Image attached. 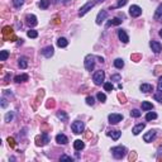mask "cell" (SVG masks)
<instances>
[{"label":"cell","instance_id":"cell-35","mask_svg":"<svg viewBox=\"0 0 162 162\" xmlns=\"http://www.w3.org/2000/svg\"><path fill=\"white\" fill-rule=\"evenodd\" d=\"M96 98H98L99 101L104 103L105 100H107V95H105V94H103V93H98V95H96Z\"/></svg>","mask_w":162,"mask_h":162},{"label":"cell","instance_id":"cell-49","mask_svg":"<svg viewBox=\"0 0 162 162\" xmlns=\"http://www.w3.org/2000/svg\"><path fill=\"white\" fill-rule=\"evenodd\" d=\"M160 22H161V23H162V15H161V17H160Z\"/></svg>","mask_w":162,"mask_h":162},{"label":"cell","instance_id":"cell-19","mask_svg":"<svg viewBox=\"0 0 162 162\" xmlns=\"http://www.w3.org/2000/svg\"><path fill=\"white\" fill-rule=\"evenodd\" d=\"M85 147V143L82 142L81 139H76L75 142H73V148L76 149V151H81V149H84Z\"/></svg>","mask_w":162,"mask_h":162},{"label":"cell","instance_id":"cell-31","mask_svg":"<svg viewBox=\"0 0 162 162\" xmlns=\"http://www.w3.org/2000/svg\"><path fill=\"white\" fill-rule=\"evenodd\" d=\"M162 15V4L158 5L157 10H156V14H155V19H160V17Z\"/></svg>","mask_w":162,"mask_h":162},{"label":"cell","instance_id":"cell-16","mask_svg":"<svg viewBox=\"0 0 162 162\" xmlns=\"http://www.w3.org/2000/svg\"><path fill=\"white\" fill-rule=\"evenodd\" d=\"M28 79H29V76L27 75V73H22V75H18V76H15L14 77V81L15 82H24V81H28Z\"/></svg>","mask_w":162,"mask_h":162},{"label":"cell","instance_id":"cell-47","mask_svg":"<svg viewBox=\"0 0 162 162\" xmlns=\"http://www.w3.org/2000/svg\"><path fill=\"white\" fill-rule=\"evenodd\" d=\"M103 1H105V0H95V3H103Z\"/></svg>","mask_w":162,"mask_h":162},{"label":"cell","instance_id":"cell-13","mask_svg":"<svg viewBox=\"0 0 162 162\" xmlns=\"http://www.w3.org/2000/svg\"><path fill=\"white\" fill-rule=\"evenodd\" d=\"M107 17H108L107 10H101V11H100V13L98 14V17H96V24H101V23L104 22L105 19H107Z\"/></svg>","mask_w":162,"mask_h":162},{"label":"cell","instance_id":"cell-9","mask_svg":"<svg viewBox=\"0 0 162 162\" xmlns=\"http://www.w3.org/2000/svg\"><path fill=\"white\" fill-rule=\"evenodd\" d=\"M41 52H42V55L45 56V57L51 58L52 56H53V53H55V49H53V47H52V46H47V47H45V48H43Z\"/></svg>","mask_w":162,"mask_h":162},{"label":"cell","instance_id":"cell-8","mask_svg":"<svg viewBox=\"0 0 162 162\" xmlns=\"http://www.w3.org/2000/svg\"><path fill=\"white\" fill-rule=\"evenodd\" d=\"M129 14H131L133 18H138V17L142 14V8L138 7V5H132L129 8Z\"/></svg>","mask_w":162,"mask_h":162},{"label":"cell","instance_id":"cell-33","mask_svg":"<svg viewBox=\"0 0 162 162\" xmlns=\"http://www.w3.org/2000/svg\"><path fill=\"white\" fill-rule=\"evenodd\" d=\"M13 118H14V113L13 111H9V113H7V115H5V122L10 123L11 120H13Z\"/></svg>","mask_w":162,"mask_h":162},{"label":"cell","instance_id":"cell-39","mask_svg":"<svg viewBox=\"0 0 162 162\" xmlns=\"http://www.w3.org/2000/svg\"><path fill=\"white\" fill-rule=\"evenodd\" d=\"M157 91H158V93H162V76H160V79H158V84H157Z\"/></svg>","mask_w":162,"mask_h":162},{"label":"cell","instance_id":"cell-23","mask_svg":"<svg viewBox=\"0 0 162 162\" xmlns=\"http://www.w3.org/2000/svg\"><path fill=\"white\" fill-rule=\"evenodd\" d=\"M114 66H115L117 69H123V67H124V61H123L122 58H115V60H114Z\"/></svg>","mask_w":162,"mask_h":162},{"label":"cell","instance_id":"cell-44","mask_svg":"<svg viewBox=\"0 0 162 162\" xmlns=\"http://www.w3.org/2000/svg\"><path fill=\"white\" fill-rule=\"evenodd\" d=\"M7 107H8V101H7V99L3 98V99H1V108H7Z\"/></svg>","mask_w":162,"mask_h":162},{"label":"cell","instance_id":"cell-14","mask_svg":"<svg viewBox=\"0 0 162 162\" xmlns=\"http://www.w3.org/2000/svg\"><path fill=\"white\" fill-rule=\"evenodd\" d=\"M56 142H57L58 144H66L67 142H69V138H67L65 134L60 133V134L56 135Z\"/></svg>","mask_w":162,"mask_h":162},{"label":"cell","instance_id":"cell-10","mask_svg":"<svg viewBox=\"0 0 162 162\" xmlns=\"http://www.w3.org/2000/svg\"><path fill=\"white\" fill-rule=\"evenodd\" d=\"M149 46H151L152 51L155 52V53H160V52L162 51V46L160 42H157V41H151L149 42Z\"/></svg>","mask_w":162,"mask_h":162},{"label":"cell","instance_id":"cell-38","mask_svg":"<svg viewBox=\"0 0 162 162\" xmlns=\"http://www.w3.org/2000/svg\"><path fill=\"white\" fill-rule=\"evenodd\" d=\"M86 104L87 105H94L95 104V99H94L93 96H87L86 98Z\"/></svg>","mask_w":162,"mask_h":162},{"label":"cell","instance_id":"cell-36","mask_svg":"<svg viewBox=\"0 0 162 162\" xmlns=\"http://www.w3.org/2000/svg\"><path fill=\"white\" fill-rule=\"evenodd\" d=\"M9 33L10 34L13 33V29H11L10 27H4V29H3V34H4V37H7Z\"/></svg>","mask_w":162,"mask_h":162},{"label":"cell","instance_id":"cell-2","mask_svg":"<svg viewBox=\"0 0 162 162\" xmlns=\"http://www.w3.org/2000/svg\"><path fill=\"white\" fill-rule=\"evenodd\" d=\"M95 56L94 55H87L85 57V61H84V65H85V69L87 71H93L94 67H95Z\"/></svg>","mask_w":162,"mask_h":162},{"label":"cell","instance_id":"cell-11","mask_svg":"<svg viewBox=\"0 0 162 162\" xmlns=\"http://www.w3.org/2000/svg\"><path fill=\"white\" fill-rule=\"evenodd\" d=\"M118 37H119V39L122 41L123 43H128L129 42L128 34H127V32L123 31V29H119V31H118Z\"/></svg>","mask_w":162,"mask_h":162},{"label":"cell","instance_id":"cell-27","mask_svg":"<svg viewBox=\"0 0 162 162\" xmlns=\"http://www.w3.org/2000/svg\"><path fill=\"white\" fill-rule=\"evenodd\" d=\"M156 118H157V114L156 113H153V111H149V113H147L146 114V120H155Z\"/></svg>","mask_w":162,"mask_h":162},{"label":"cell","instance_id":"cell-50","mask_svg":"<svg viewBox=\"0 0 162 162\" xmlns=\"http://www.w3.org/2000/svg\"><path fill=\"white\" fill-rule=\"evenodd\" d=\"M63 1H65V3H67V1H70V0H63Z\"/></svg>","mask_w":162,"mask_h":162},{"label":"cell","instance_id":"cell-15","mask_svg":"<svg viewBox=\"0 0 162 162\" xmlns=\"http://www.w3.org/2000/svg\"><path fill=\"white\" fill-rule=\"evenodd\" d=\"M144 127H146V124H144V123H141V124H137V125H135L133 129H132V133H133L134 135H138V134H139L141 132H142L143 129H144Z\"/></svg>","mask_w":162,"mask_h":162},{"label":"cell","instance_id":"cell-32","mask_svg":"<svg viewBox=\"0 0 162 162\" xmlns=\"http://www.w3.org/2000/svg\"><path fill=\"white\" fill-rule=\"evenodd\" d=\"M27 36L29 38H37L38 37V32L37 31H33V29H31V31L27 32Z\"/></svg>","mask_w":162,"mask_h":162},{"label":"cell","instance_id":"cell-30","mask_svg":"<svg viewBox=\"0 0 162 162\" xmlns=\"http://www.w3.org/2000/svg\"><path fill=\"white\" fill-rule=\"evenodd\" d=\"M8 57H9V52L8 51H1L0 52V61H7Z\"/></svg>","mask_w":162,"mask_h":162},{"label":"cell","instance_id":"cell-7","mask_svg":"<svg viewBox=\"0 0 162 162\" xmlns=\"http://www.w3.org/2000/svg\"><path fill=\"white\" fill-rule=\"evenodd\" d=\"M25 23L29 25L31 28L36 27L38 24V20H37V17L33 15V14H28V15H25Z\"/></svg>","mask_w":162,"mask_h":162},{"label":"cell","instance_id":"cell-29","mask_svg":"<svg viewBox=\"0 0 162 162\" xmlns=\"http://www.w3.org/2000/svg\"><path fill=\"white\" fill-rule=\"evenodd\" d=\"M104 89H105V91H113V89H114V85L111 84V82H104Z\"/></svg>","mask_w":162,"mask_h":162},{"label":"cell","instance_id":"cell-45","mask_svg":"<svg viewBox=\"0 0 162 162\" xmlns=\"http://www.w3.org/2000/svg\"><path fill=\"white\" fill-rule=\"evenodd\" d=\"M8 142H9V146L10 147H14V146H15V142H14V139H13V138H8Z\"/></svg>","mask_w":162,"mask_h":162},{"label":"cell","instance_id":"cell-1","mask_svg":"<svg viewBox=\"0 0 162 162\" xmlns=\"http://www.w3.org/2000/svg\"><path fill=\"white\" fill-rule=\"evenodd\" d=\"M111 153H113L114 158H117V160H120V158H123L125 156L127 153V148L124 146H117V147H113L111 148Z\"/></svg>","mask_w":162,"mask_h":162},{"label":"cell","instance_id":"cell-48","mask_svg":"<svg viewBox=\"0 0 162 162\" xmlns=\"http://www.w3.org/2000/svg\"><path fill=\"white\" fill-rule=\"evenodd\" d=\"M158 34H160V37H162V29L160 31V33H158Z\"/></svg>","mask_w":162,"mask_h":162},{"label":"cell","instance_id":"cell-40","mask_svg":"<svg viewBox=\"0 0 162 162\" xmlns=\"http://www.w3.org/2000/svg\"><path fill=\"white\" fill-rule=\"evenodd\" d=\"M125 4H127V0H119V3H118L115 7H113V8H122V7H124Z\"/></svg>","mask_w":162,"mask_h":162},{"label":"cell","instance_id":"cell-26","mask_svg":"<svg viewBox=\"0 0 162 162\" xmlns=\"http://www.w3.org/2000/svg\"><path fill=\"white\" fill-rule=\"evenodd\" d=\"M142 109H143V110H152V109H153L152 103H149V101H143V103H142Z\"/></svg>","mask_w":162,"mask_h":162},{"label":"cell","instance_id":"cell-46","mask_svg":"<svg viewBox=\"0 0 162 162\" xmlns=\"http://www.w3.org/2000/svg\"><path fill=\"white\" fill-rule=\"evenodd\" d=\"M98 60H99V62H104V58H103V57H100V56H99V57H98Z\"/></svg>","mask_w":162,"mask_h":162},{"label":"cell","instance_id":"cell-3","mask_svg":"<svg viewBox=\"0 0 162 162\" xmlns=\"http://www.w3.org/2000/svg\"><path fill=\"white\" fill-rule=\"evenodd\" d=\"M71 129L75 134H81L85 129L84 122H81V120H75V122L71 124Z\"/></svg>","mask_w":162,"mask_h":162},{"label":"cell","instance_id":"cell-22","mask_svg":"<svg viewBox=\"0 0 162 162\" xmlns=\"http://www.w3.org/2000/svg\"><path fill=\"white\" fill-rule=\"evenodd\" d=\"M18 65H19V67L20 69H27V66H28V62H27V58L25 57H19V60H18Z\"/></svg>","mask_w":162,"mask_h":162},{"label":"cell","instance_id":"cell-24","mask_svg":"<svg viewBox=\"0 0 162 162\" xmlns=\"http://www.w3.org/2000/svg\"><path fill=\"white\" fill-rule=\"evenodd\" d=\"M119 24H122V19H119V18H113L111 20H109V22H108L107 27H109V25H119Z\"/></svg>","mask_w":162,"mask_h":162},{"label":"cell","instance_id":"cell-18","mask_svg":"<svg viewBox=\"0 0 162 162\" xmlns=\"http://www.w3.org/2000/svg\"><path fill=\"white\" fill-rule=\"evenodd\" d=\"M108 135L113 138L114 141H118L120 138V135H122V132L120 131H110V132H108Z\"/></svg>","mask_w":162,"mask_h":162},{"label":"cell","instance_id":"cell-6","mask_svg":"<svg viewBox=\"0 0 162 162\" xmlns=\"http://www.w3.org/2000/svg\"><path fill=\"white\" fill-rule=\"evenodd\" d=\"M108 119H109V123H110V124H118L119 122H122L123 120V115L122 114L111 113V114H109Z\"/></svg>","mask_w":162,"mask_h":162},{"label":"cell","instance_id":"cell-34","mask_svg":"<svg viewBox=\"0 0 162 162\" xmlns=\"http://www.w3.org/2000/svg\"><path fill=\"white\" fill-rule=\"evenodd\" d=\"M141 114H142V113H141L138 109H133V110L131 111V117H133V118H139Z\"/></svg>","mask_w":162,"mask_h":162},{"label":"cell","instance_id":"cell-21","mask_svg":"<svg viewBox=\"0 0 162 162\" xmlns=\"http://www.w3.org/2000/svg\"><path fill=\"white\" fill-rule=\"evenodd\" d=\"M57 46L60 47V48H65V47L69 46V41H67L65 37L58 38V39H57Z\"/></svg>","mask_w":162,"mask_h":162},{"label":"cell","instance_id":"cell-25","mask_svg":"<svg viewBox=\"0 0 162 162\" xmlns=\"http://www.w3.org/2000/svg\"><path fill=\"white\" fill-rule=\"evenodd\" d=\"M57 118H58V119H61L62 122H67V120H69V117H67V114L65 113V111H58Z\"/></svg>","mask_w":162,"mask_h":162},{"label":"cell","instance_id":"cell-37","mask_svg":"<svg viewBox=\"0 0 162 162\" xmlns=\"http://www.w3.org/2000/svg\"><path fill=\"white\" fill-rule=\"evenodd\" d=\"M23 4H24V0H13V5L15 8H20Z\"/></svg>","mask_w":162,"mask_h":162},{"label":"cell","instance_id":"cell-4","mask_svg":"<svg viewBox=\"0 0 162 162\" xmlns=\"http://www.w3.org/2000/svg\"><path fill=\"white\" fill-rule=\"evenodd\" d=\"M93 80L94 82H95V85H101L103 82H104L105 80V72L103 71V70H99V71H96L95 73H94V76H93Z\"/></svg>","mask_w":162,"mask_h":162},{"label":"cell","instance_id":"cell-41","mask_svg":"<svg viewBox=\"0 0 162 162\" xmlns=\"http://www.w3.org/2000/svg\"><path fill=\"white\" fill-rule=\"evenodd\" d=\"M60 161H72V158L70 157V156H67V155H62L60 157Z\"/></svg>","mask_w":162,"mask_h":162},{"label":"cell","instance_id":"cell-12","mask_svg":"<svg viewBox=\"0 0 162 162\" xmlns=\"http://www.w3.org/2000/svg\"><path fill=\"white\" fill-rule=\"evenodd\" d=\"M155 137H156V131H153V129H151V131L147 132V133L143 135V139H144V142L149 143V142H152V139H153Z\"/></svg>","mask_w":162,"mask_h":162},{"label":"cell","instance_id":"cell-42","mask_svg":"<svg viewBox=\"0 0 162 162\" xmlns=\"http://www.w3.org/2000/svg\"><path fill=\"white\" fill-rule=\"evenodd\" d=\"M155 99L157 100L158 103H162V93H157V94H155Z\"/></svg>","mask_w":162,"mask_h":162},{"label":"cell","instance_id":"cell-17","mask_svg":"<svg viewBox=\"0 0 162 162\" xmlns=\"http://www.w3.org/2000/svg\"><path fill=\"white\" fill-rule=\"evenodd\" d=\"M139 89H141L142 93L147 94V93H151V91H153V86H152V85H149V84H142Z\"/></svg>","mask_w":162,"mask_h":162},{"label":"cell","instance_id":"cell-5","mask_svg":"<svg viewBox=\"0 0 162 162\" xmlns=\"http://www.w3.org/2000/svg\"><path fill=\"white\" fill-rule=\"evenodd\" d=\"M94 7H95V1H87L86 4L82 5V7L80 8V11H79V15H80V17L85 15V14H86L89 10L93 9Z\"/></svg>","mask_w":162,"mask_h":162},{"label":"cell","instance_id":"cell-28","mask_svg":"<svg viewBox=\"0 0 162 162\" xmlns=\"http://www.w3.org/2000/svg\"><path fill=\"white\" fill-rule=\"evenodd\" d=\"M39 7H41V9H47L49 7V0H41Z\"/></svg>","mask_w":162,"mask_h":162},{"label":"cell","instance_id":"cell-43","mask_svg":"<svg viewBox=\"0 0 162 162\" xmlns=\"http://www.w3.org/2000/svg\"><path fill=\"white\" fill-rule=\"evenodd\" d=\"M120 80H122L120 75H113L111 76V81H120Z\"/></svg>","mask_w":162,"mask_h":162},{"label":"cell","instance_id":"cell-20","mask_svg":"<svg viewBox=\"0 0 162 162\" xmlns=\"http://www.w3.org/2000/svg\"><path fill=\"white\" fill-rule=\"evenodd\" d=\"M49 142V137L47 133H42V137H41V142H37V146H45Z\"/></svg>","mask_w":162,"mask_h":162}]
</instances>
